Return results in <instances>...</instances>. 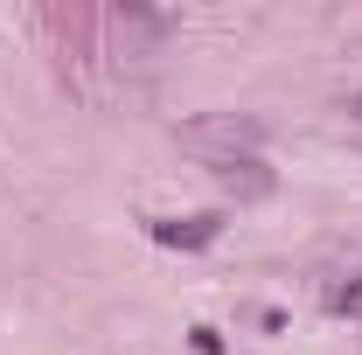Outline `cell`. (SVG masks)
I'll return each mask as SVG.
<instances>
[{
    "label": "cell",
    "mask_w": 362,
    "mask_h": 355,
    "mask_svg": "<svg viewBox=\"0 0 362 355\" xmlns=\"http://www.w3.org/2000/svg\"><path fill=\"white\" fill-rule=\"evenodd\" d=\"M146 237L168 251H202L223 237V216H146Z\"/></svg>",
    "instance_id": "6da1fadb"
},
{
    "label": "cell",
    "mask_w": 362,
    "mask_h": 355,
    "mask_svg": "<svg viewBox=\"0 0 362 355\" xmlns=\"http://www.w3.org/2000/svg\"><path fill=\"white\" fill-rule=\"evenodd\" d=\"M223 181H230V188H244V195H265V188H272V181L258 175V161H223Z\"/></svg>",
    "instance_id": "7a4b0ae2"
},
{
    "label": "cell",
    "mask_w": 362,
    "mask_h": 355,
    "mask_svg": "<svg viewBox=\"0 0 362 355\" xmlns=\"http://www.w3.org/2000/svg\"><path fill=\"white\" fill-rule=\"evenodd\" d=\"M327 313H362V279L334 286V293H327Z\"/></svg>",
    "instance_id": "3957f363"
}]
</instances>
